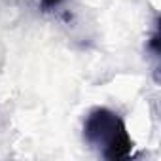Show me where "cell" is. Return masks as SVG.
Listing matches in <instances>:
<instances>
[{
    "mask_svg": "<svg viewBox=\"0 0 161 161\" xmlns=\"http://www.w3.org/2000/svg\"><path fill=\"white\" fill-rule=\"evenodd\" d=\"M86 142L108 161L127 159L133 152V140L123 119L108 108H93L84 123Z\"/></svg>",
    "mask_w": 161,
    "mask_h": 161,
    "instance_id": "6da1fadb",
    "label": "cell"
},
{
    "mask_svg": "<svg viewBox=\"0 0 161 161\" xmlns=\"http://www.w3.org/2000/svg\"><path fill=\"white\" fill-rule=\"evenodd\" d=\"M148 49L152 51V55H153L155 59L159 57V29H157V27H155V31H153L150 42H148Z\"/></svg>",
    "mask_w": 161,
    "mask_h": 161,
    "instance_id": "7a4b0ae2",
    "label": "cell"
},
{
    "mask_svg": "<svg viewBox=\"0 0 161 161\" xmlns=\"http://www.w3.org/2000/svg\"><path fill=\"white\" fill-rule=\"evenodd\" d=\"M63 2H64V0H40V10H42V12H49V10H53V8L61 6Z\"/></svg>",
    "mask_w": 161,
    "mask_h": 161,
    "instance_id": "3957f363",
    "label": "cell"
}]
</instances>
